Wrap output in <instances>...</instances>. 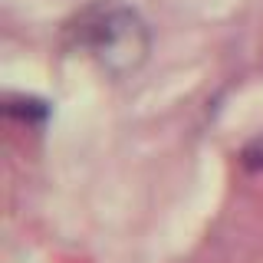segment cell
I'll list each match as a JSON object with an SVG mask.
<instances>
[{
	"label": "cell",
	"mask_w": 263,
	"mask_h": 263,
	"mask_svg": "<svg viewBox=\"0 0 263 263\" xmlns=\"http://www.w3.org/2000/svg\"><path fill=\"white\" fill-rule=\"evenodd\" d=\"M7 112L16 115V119H23V122L46 119V105L40 102V99H10V102H7Z\"/></svg>",
	"instance_id": "2"
},
{
	"label": "cell",
	"mask_w": 263,
	"mask_h": 263,
	"mask_svg": "<svg viewBox=\"0 0 263 263\" xmlns=\"http://www.w3.org/2000/svg\"><path fill=\"white\" fill-rule=\"evenodd\" d=\"M240 164L247 171H263V132L257 138H250V142L243 145V152H240Z\"/></svg>",
	"instance_id": "3"
},
{
	"label": "cell",
	"mask_w": 263,
	"mask_h": 263,
	"mask_svg": "<svg viewBox=\"0 0 263 263\" xmlns=\"http://www.w3.org/2000/svg\"><path fill=\"white\" fill-rule=\"evenodd\" d=\"M79 43L89 46L105 76L125 79L148 60L152 33L148 23L128 7H99L82 16Z\"/></svg>",
	"instance_id": "1"
}]
</instances>
